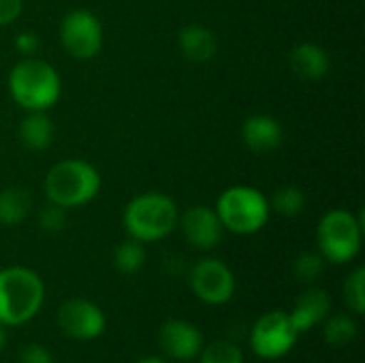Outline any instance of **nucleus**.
<instances>
[{"label":"nucleus","mask_w":365,"mask_h":363,"mask_svg":"<svg viewBox=\"0 0 365 363\" xmlns=\"http://www.w3.org/2000/svg\"><path fill=\"white\" fill-rule=\"evenodd\" d=\"M45 304L43 278L24 265L0 270V323L21 327L30 323Z\"/></svg>","instance_id":"1"},{"label":"nucleus","mask_w":365,"mask_h":363,"mask_svg":"<svg viewBox=\"0 0 365 363\" xmlns=\"http://www.w3.org/2000/svg\"><path fill=\"white\" fill-rule=\"evenodd\" d=\"M9 92L11 98L26 111H47L58 103L62 81L49 62L28 56L11 68Z\"/></svg>","instance_id":"2"},{"label":"nucleus","mask_w":365,"mask_h":363,"mask_svg":"<svg viewBox=\"0 0 365 363\" xmlns=\"http://www.w3.org/2000/svg\"><path fill=\"white\" fill-rule=\"evenodd\" d=\"M180 212L171 197L163 193H143L128 201L122 214V225L128 237L152 244L169 237L178 229Z\"/></svg>","instance_id":"3"},{"label":"nucleus","mask_w":365,"mask_h":363,"mask_svg":"<svg viewBox=\"0 0 365 363\" xmlns=\"http://www.w3.org/2000/svg\"><path fill=\"white\" fill-rule=\"evenodd\" d=\"M101 190L98 169L81 158H66L56 163L45 178L47 201L64 210L90 203Z\"/></svg>","instance_id":"4"},{"label":"nucleus","mask_w":365,"mask_h":363,"mask_svg":"<svg viewBox=\"0 0 365 363\" xmlns=\"http://www.w3.org/2000/svg\"><path fill=\"white\" fill-rule=\"evenodd\" d=\"M216 214L225 227L235 235H255L259 233L272 214L269 199L255 186L237 184L220 193L216 201Z\"/></svg>","instance_id":"5"},{"label":"nucleus","mask_w":365,"mask_h":363,"mask_svg":"<svg viewBox=\"0 0 365 363\" xmlns=\"http://www.w3.org/2000/svg\"><path fill=\"white\" fill-rule=\"evenodd\" d=\"M319 252L327 263L346 265L357 259L364 244V218L349 210H329L317 229Z\"/></svg>","instance_id":"6"},{"label":"nucleus","mask_w":365,"mask_h":363,"mask_svg":"<svg viewBox=\"0 0 365 363\" xmlns=\"http://www.w3.org/2000/svg\"><path fill=\"white\" fill-rule=\"evenodd\" d=\"M250 351L265 362H276L287 357L297 340L299 332L293 327L289 312L284 310H272L259 317L250 329Z\"/></svg>","instance_id":"7"},{"label":"nucleus","mask_w":365,"mask_h":363,"mask_svg":"<svg viewBox=\"0 0 365 363\" xmlns=\"http://www.w3.org/2000/svg\"><path fill=\"white\" fill-rule=\"evenodd\" d=\"M188 287L192 295L205 306H225L233 300L237 280L233 270L225 261L205 257L190 267Z\"/></svg>","instance_id":"8"},{"label":"nucleus","mask_w":365,"mask_h":363,"mask_svg":"<svg viewBox=\"0 0 365 363\" xmlns=\"http://www.w3.org/2000/svg\"><path fill=\"white\" fill-rule=\"evenodd\" d=\"M60 41L68 56L77 60H90L103 47V24L92 11L73 9L62 17Z\"/></svg>","instance_id":"9"},{"label":"nucleus","mask_w":365,"mask_h":363,"mask_svg":"<svg viewBox=\"0 0 365 363\" xmlns=\"http://www.w3.org/2000/svg\"><path fill=\"white\" fill-rule=\"evenodd\" d=\"M60 332L77 342H90L105 334L107 319L101 306L86 297H71L62 302L56 315Z\"/></svg>","instance_id":"10"},{"label":"nucleus","mask_w":365,"mask_h":363,"mask_svg":"<svg viewBox=\"0 0 365 363\" xmlns=\"http://www.w3.org/2000/svg\"><path fill=\"white\" fill-rule=\"evenodd\" d=\"M178 227L182 229L184 240L190 246L199 248V250L216 248L222 242V235H225V227H222L216 210L207 208V205H192V208H188L180 216Z\"/></svg>","instance_id":"11"},{"label":"nucleus","mask_w":365,"mask_h":363,"mask_svg":"<svg viewBox=\"0 0 365 363\" xmlns=\"http://www.w3.org/2000/svg\"><path fill=\"white\" fill-rule=\"evenodd\" d=\"M158 347L165 353V357L173 362H192L199 357L205 342L197 325L184 319H171L163 323L158 332Z\"/></svg>","instance_id":"12"},{"label":"nucleus","mask_w":365,"mask_h":363,"mask_svg":"<svg viewBox=\"0 0 365 363\" xmlns=\"http://www.w3.org/2000/svg\"><path fill=\"white\" fill-rule=\"evenodd\" d=\"M329 315H331V297L327 295V291L319 287H310L295 300V306L289 312V319L293 327L299 334H304L321 325Z\"/></svg>","instance_id":"13"},{"label":"nucleus","mask_w":365,"mask_h":363,"mask_svg":"<svg viewBox=\"0 0 365 363\" xmlns=\"http://www.w3.org/2000/svg\"><path fill=\"white\" fill-rule=\"evenodd\" d=\"M282 135L284 133H282L280 122L267 113H255L246 118V122L242 124V139L246 148L257 154H267L280 148Z\"/></svg>","instance_id":"14"},{"label":"nucleus","mask_w":365,"mask_h":363,"mask_svg":"<svg viewBox=\"0 0 365 363\" xmlns=\"http://www.w3.org/2000/svg\"><path fill=\"white\" fill-rule=\"evenodd\" d=\"M291 68L295 71L297 77L306 81H319L329 73L331 60H329V53L321 45L299 43L291 51Z\"/></svg>","instance_id":"15"},{"label":"nucleus","mask_w":365,"mask_h":363,"mask_svg":"<svg viewBox=\"0 0 365 363\" xmlns=\"http://www.w3.org/2000/svg\"><path fill=\"white\" fill-rule=\"evenodd\" d=\"M178 45L186 60L190 62H207L216 53V34L201 24H188L178 32Z\"/></svg>","instance_id":"16"},{"label":"nucleus","mask_w":365,"mask_h":363,"mask_svg":"<svg viewBox=\"0 0 365 363\" xmlns=\"http://www.w3.org/2000/svg\"><path fill=\"white\" fill-rule=\"evenodd\" d=\"M19 139L28 150L41 152L47 150L53 141V122L45 111H28V116L19 122Z\"/></svg>","instance_id":"17"},{"label":"nucleus","mask_w":365,"mask_h":363,"mask_svg":"<svg viewBox=\"0 0 365 363\" xmlns=\"http://www.w3.org/2000/svg\"><path fill=\"white\" fill-rule=\"evenodd\" d=\"M32 197L21 186H11L0 190V225L15 227L30 214Z\"/></svg>","instance_id":"18"},{"label":"nucleus","mask_w":365,"mask_h":363,"mask_svg":"<svg viewBox=\"0 0 365 363\" xmlns=\"http://www.w3.org/2000/svg\"><path fill=\"white\" fill-rule=\"evenodd\" d=\"M321 325L325 342L331 347H346L359 336V325L351 315H329Z\"/></svg>","instance_id":"19"},{"label":"nucleus","mask_w":365,"mask_h":363,"mask_svg":"<svg viewBox=\"0 0 365 363\" xmlns=\"http://www.w3.org/2000/svg\"><path fill=\"white\" fill-rule=\"evenodd\" d=\"M145 265V248L141 242L128 237L126 242H122L115 252H113V267L124 274V276H133L137 274L141 267Z\"/></svg>","instance_id":"20"},{"label":"nucleus","mask_w":365,"mask_h":363,"mask_svg":"<svg viewBox=\"0 0 365 363\" xmlns=\"http://www.w3.org/2000/svg\"><path fill=\"white\" fill-rule=\"evenodd\" d=\"M269 208H272V212H278L280 216L293 218V216H297V214L304 212V208H306V195L297 186H282L269 199Z\"/></svg>","instance_id":"21"},{"label":"nucleus","mask_w":365,"mask_h":363,"mask_svg":"<svg viewBox=\"0 0 365 363\" xmlns=\"http://www.w3.org/2000/svg\"><path fill=\"white\" fill-rule=\"evenodd\" d=\"M342 297L346 308L355 315L361 317L365 312V267H355L349 278L344 280L342 287Z\"/></svg>","instance_id":"22"},{"label":"nucleus","mask_w":365,"mask_h":363,"mask_svg":"<svg viewBox=\"0 0 365 363\" xmlns=\"http://www.w3.org/2000/svg\"><path fill=\"white\" fill-rule=\"evenodd\" d=\"M199 363H244L242 349L231 340H216L201 349Z\"/></svg>","instance_id":"23"},{"label":"nucleus","mask_w":365,"mask_h":363,"mask_svg":"<svg viewBox=\"0 0 365 363\" xmlns=\"http://www.w3.org/2000/svg\"><path fill=\"white\" fill-rule=\"evenodd\" d=\"M325 263L321 252H302L293 263V272L302 282H314L325 272Z\"/></svg>","instance_id":"24"},{"label":"nucleus","mask_w":365,"mask_h":363,"mask_svg":"<svg viewBox=\"0 0 365 363\" xmlns=\"http://www.w3.org/2000/svg\"><path fill=\"white\" fill-rule=\"evenodd\" d=\"M66 225V210L60 208V205H53V203H47V208L41 210L38 214V227L45 231V233H58L62 231Z\"/></svg>","instance_id":"25"},{"label":"nucleus","mask_w":365,"mask_h":363,"mask_svg":"<svg viewBox=\"0 0 365 363\" xmlns=\"http://www.w3.org/2000/svg\"><path fill=\"white\" fill-rule=\"evenodd\" d=\"M19 363H56L51 351L43 344H26L21 351H19Z\"/></svg>","instance_id":"26"},{"label":"nucleus","mask_w":365,"mask_h":363,"mask_svg":"<svg viewBox=\"0 0 365 363\" xmlns=\"http://www.w3.org/2000/svg\"><path fill=\"white\" fill-rule=\"evenodd\" d=\"M38 47H41V41H38V36H36L34 32H30V30H24V32H19V34L15 36V49H17L24 58L34 56V53L38 51Z\"/></svg>","instance_id":"27"},{"label":"nucleus","mask_w":365,"mask_h":363,"mask_svg":"<svg viewBox=\"0 0 365 363\" xmlns=\"http://www.w3.org/2000/svg\"><path fill=\"white\" fill-rule=\"evenodd\" d=\"M24 11V0H0V26L13 24Z\"/></svg>","instance_id":"28"},{"label":"nucleus","mask_w":365,"mask_h":363,"mask_svg":"<svg viewBox=\"0 0 365 363\" xmlns=\"http://www.w3.org/2000/svg\"><path fill=\"white\" fill-rule=\"evenodd\" d=\"M137 363H169L167 359H163V357H156V355H150V357H141Z\"/></svg>","instance_id":"29"},{"label":"nucleus","mask_w":365,"mask_h":363,"mask_svg":"<svg viewBox=\"0 0 365 363\" xmlns=\"http://www.w3.org/2000/svg\"><path fill=\"white\" fill-rule=\"evenodd\" d=\"M4 347H6V327L0 323V353L4 351Z\"/></svg>","instance_id":"30"}]
</instances>
